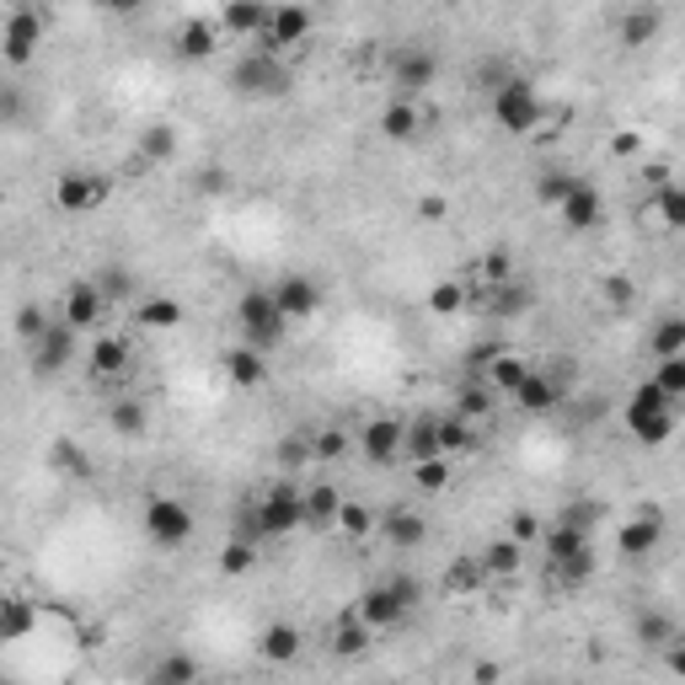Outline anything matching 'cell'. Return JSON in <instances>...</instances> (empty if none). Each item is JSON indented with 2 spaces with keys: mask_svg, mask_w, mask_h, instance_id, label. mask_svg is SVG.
I'll use <instances>...</instances> for the list:
<instances>
[{
  "mask_svg": "<svg viewBox=\"0 0 685 685\" xmlns=\"http://www.w3.org/2000/svg\"><path fill=\"white\" fill-rule=\"evenodd\" d=\"M386 76H391V91L397 97H423L429 86L440 81V59H434V48H423V43H397L391 54H386Z\"/></svg>",
  "mask_w": 685,
  "mask_h": 685,
  "instance_id": "obj_5",
  "label": "cell"
},
{
  "mask_svg": "<svg viewBox=\"0 0 685 685\" xmlns=\"http://www.w3.org/2000/svg\"><path fill=\"white\" fill-rule=\"evenodd\" d=\"M557 220H563L567 231H578V236H584V231H600V220H605L600 188H595V183H578V188L557 203Z\"/></svg>",
  "mask_w": 685,
  "mask_h": 685,
  "instance_id": "obj_19",
  "label": "cell"
},
{
  "mask_svg": "<svg viewBox=\"0 0 685 685\" xmlns=\"http://www.w3.org/2000/svg\"><path fill=\"white\" fill-rule=\"evenodd\" d=\"M524 375H530V364H524V360H515V354H493V360H487V375H483V380L493 386V391H509V397H515Z\"/></svg>",
  "mask_w": 685,
  "mask_h": 685,
  "instance_id": "obj_37",
  "label": "cell"
},
{
  "mask_svg": "<svg viewBox=\"0 0 685 685\" xmlns=\"http://www.w3.org/2000/svg\"><path fill=\"white\" fill-rule=\"evenodd\" d=\"M129 338H119V332H102V338H91L86 343V369L97 375V380H123L129 375Z\"/></svg>",
  "mask_w": 685,
  "mask_h": 685,
  "instance_id": "obj_18",
  "label": "cell"
},
{
  "mask_svg": "<svg viewBox=\"0 0 685 685\" xmlns=\"http://www.w3.org/2000/svg\"><path fill=\"white\" fill-rule=\"evenodd\" d=\"M627 434L638 444H664L675 434V397H670L659 380H643V386L627 397Z\"/></svg>",
  "mask_w": 685,
  "mask_h": 685,
  "instance_id": "obj_3",
  "label": "cell"
},
{
  "mask_svg": "<svg viewBox=\"0 0 685 685\" xmlns=\"http://www.w3.org/2000/svg\"><path fill=\"white\" fill-rule=\"evenodd\" d=\"M578 183H584L578 172H567V166H546V172L535 177V199L546 203V209H557V203H563L567 194L578 188Z\"/></svg>",
  "mask_w": 685,
  "mask_h": 685,
  "instance_id": "obj_36",
  "label": "cell"
},
{
  "mask_svg": "<svg viewBox=\"0 0 685 685\" xmlns=\"http://www.w3.org/2000/svg\"><path fill=\"white\" fill-rule=\"evenodd\" d=\"M33 627H38V610H33V605L5 600V610H0V643H22Z\"/></svg>",
  "mask_w": 685,
  "mask_h": 685,
  "instance_id": "obj_38",
  "label": "cell"
},
{
  "mask_svg": "<svg viewBox=\"0 0 685 685\" xmlns=\"http://www.w3.org/2000/svg\"><path fill=\"white\" fill-rule=\"evenodd\" d=\"M483 584H487L483 557H455V563L444 567V595H477Z\"/></svg>",
  "mask_w": 685,
  "mask_h": 685,
  "instance_id": "obj_32",
  "label": "cell"
},
{
  "mask_svg": "<svg viewBox=\"0 0 685 685\" xmlns=\"http://www.w3.org/2000/svg\"><path fill=\"white\" fill-rule=\"evenodd\" d=\"M541 530H546V524L535 520L530 509H515V515H509V535H515V541H524V546H530V541H541Z\"/></svg>",
  "mask_w": 685,
  "mask_h": 685,
  "instance_id": "obj_54",
  "label": "cell"
},
{
  "mask_svg": "<svg viewBox=\"0 0 685 685\" xmlns=\"http://www.w3.org/2000/svg\"><path fill=\"white\" fill-rule=\"evenodd\" d=\"M375 530L386 535V546H397V552H418L423 541H429V515H418V509H386Z\"/></svg>",
  "mask_w": 685,
  "mask_h": 685,
  "instance_id": "obj_21",
  "label": "cell"
},
{
  "mask_svg": "<svg viewBox=\"0 0 685 685\" xmlns=\"http://www.w3.org/2000/svg\"><path fill=\"white\" fill-rule=\"evenodd\" d=\"M252 509H257V524H263V535H268V541H279V535H295V530L306 524V487L284 477V483L263 487V498H257Z\"/></svg>",
  "mask_w": 685,
  "mask_h": 685,
  "instance_id": "obj_6",
  "label": "cell"
},
{
  "mask_svg": "<svg viewBox=\"0 0 685 685\" xmlns=\"http://www.w3.org/2000/svg\"><path fill=\"white\" fill-rule=\"evenodd\" d=\"M97 5H102V11H113V16H129V11H140L145 0H97Z\"/></svg>",
  "mask_w": 685,
  "mask_h": 685,
  "instance_id": "obj_62",
  "label": "cell"
},
{
  "mask_svg": "<svg viewBox=\"0 0 685 685\" xmlns=\"http://www.w3.org/2000/svg\"><path fill=\"white\" fill-rule=\"evenodd\" d=\"M54 466H65V472H86V455L76 444H54Z\"/></svg>",
  "mask_w": 685,
  "mask_h": 685,
  "instance_id": "obj_60",
  "label": "cell"
},
{
  "mask_svg": "<svg viewBox=\"0 0 685 685\" xmlns=\"http://www.w3.org/2000/svg\"><path fill=\"white\" fill-rule=\"evenodd\" d=\"M306 38H311V11L300 0H274V22L257 38V48L263 54H289V48H300Z\"/></svg>",
  "mask_w": 685,
  "mask_h": 685,
  "instance_id": "obj_9",
  "label": "cell"
},
{
  "mask_svg": "<svg viewBox=\"0 0 685 685\" xmlns=\"http://www.w3.org/2000/svg\"><path fill=\"white\" fill-rule=\"evenodd\" d=\"M268 22H274V0H225L220 5V27H225V38H263L268 33Z\"/></svg>",
  "mask_w": 685,
  "mask_h": 685,
  "instance_id": "obj_15",
  "label": "cell"
},
{
  "mask_svg": "<svg viewBox=\"0 0 685 685\" xmlns=\"http://www.w3.org/2000/svg\"><path fill=\"white\" fill-rule=\"evenodd\" d=\"M648 354H653V360H675V354H685V317L653 322V332H648Z\"/></svg>",
  "mask_w": 685,
  "mask_h": 685,
  "instance_id": "obj_34",
  "label": "cell"
},
{
  "mask_svg": "<svg viewBox=\"0 0 685 685\" xmlns=\"http://www.w3.org/2000/svg\"><path fill=\"white\" fill-rule=\"evenodd\" d=\"M659 541H664V509H638L632 520L616 530V552L627 557V563H643V557H653L659 552Z\"/></svg>",
  "mask_w": 685,
  "mask_h": 685,
  "instance_id": "obj_11",
  "label": "cell"
},
{
  "mask_svg": "<svg viewBox=\"0 0 685 685\" xmlns=\"http://www.w3.org/2000/svg\"><path fill=\"white\" fill-rule=\"evenodd\" d=\"M134 322L145 327V332H177V327H183V300H172V295H145V300L134 306Z\"/></svg>",
  "mask_w": 685,
  "mask_h": 685,
  "instance_id": "obj_27",
  "label": "cell"
},
{
  "mask_svg": "<svg viewBox=\"0 0 685 685\" xmlns=\"http://www.w3.org/2000/svg\"><path fill=\"white\" fill-rule=\"evenodd\" d=\"M455 412H461V418H472V423H487V412H493V386H487V380H472V386H461V397H455Z\"/></svg>",
  "mask_w": 685,
  "mask_h": 685,
  "instance_id": "obj_43",
  "label": "cell"
},
{
  "mask_svg": "<svg viewBox=\"0 0 685 685\" xmlns=\"http://www.w3.org/2000/svg\"><path fill=\"white\" fill-rule=\"evenodd\" d=\"M113 194V183L102 172H86V166H70L54 177V209L59 214H97L102 203Z\"/></svg>",
  "mask_w": 685,
  "mask_h": 685,
  "instance_id": "obj_7",
  "label": "cell"
},
{
  "mask_svg": "<svg viewBox=\"0 0 685 685\" xmlns=\"http://www.w3.org/2000/svg\"><path fill=\"white\" fill-rule=\"evenodd\" d=\"M43 327H48V317H43V306H22V311H16V338H22V343H33V338H38Z\"/></svg>",
  "mask_w": 685,
  "mask_h": 685,
  "instance_id": "obj_55",
  "label": "cell"
},
{
  "mask_svg": "<svg viewBox=\"0 0 685 685\" xmlns=\"http://www.w3.org/2000/svg\"><path fill=\"white\" fill-rule=\"evenodd\" d=\"M477 274H483V284H509V279H515V257H509L504 246H493V252L483 257V268H477Z\"/></svg>",
  "mask_w": 685,
  "mask_h": 685,
  "instance_id": "obj_51",
  "label": "cell"
},
{
  "mask_svg": "<svg viewBox=\"0 0 685 685\" xmlns=\"http://www.w3.org/2000/svg\"><path fill=\"white\" fill-rule=\"evenodd\" d=\"M311 444H317V461H343L349 455V434L343 429H322Z\"/></svg>",
  "mask_w": 685,
  "mask_h": 685,
  "instance_id": "obj_53",
  "label": "cell"
},
{
  "mask_svg": "<svg viewBox=\"0 0 685 685\" xmlns=\"http://www.w3.org/2000/svg\"><path fill=\"white\" fill-rule=\"evenodd\" d=\"M412 487H423V493H444V487H450V455L412 461Z\"/></svg>",
  "mask_w": 685,
  "mask_h": 685,
  "instance_id": "obj_45",
  "label": "cell"
},
{
  "mask_svg": "<svg viewBox=\"0 0 685 685\" xmlns=\"http://www.w3.org/2000/svg\"><path fill=\"white\" fill-rule=\"evenodd\" d=\"M360 450L369 466H391L407 450V423H397V418H369L360 429Z\"/></svg>",
  "mask_w": 685,
  "mask_h": 685,
  "instance_id": "obj_14",
  "label": "cell"
},
{
  "mask_svg": "<svg viewBox=\"0 0 685 685\" xmlns=\"http://www.w3.org/2000/svg\"><path fill=\"white\" fill-rule=\"evenodd\" d=\"M369 621H364L360 610H349V616H338V627H332V653L338 659H360L364 648H369Z\"/></svg>",
  "mask_w": 685,
  "mask_h": 685,
  "instance_id": "obj_29",
  "label": "cell"
},
{
  "mask_svg": "<svg viewBox=\"0 0 685 685\" xmlns=\"http://www.w3.org/2000/svg\"><path fill=\"white\" fill-rule=\"evenodd\" d=\"M638 172H643V183L653 188V194H659V188H670V166H664V162H648V166H638Z\"/></svg>",
  "mask_w": 685,
  "mask_h": 685,
  "instance_id": "obj_61",
  "label": "cell"
},
{
  "mask_svg": "<svg viewBox=\"0 0 685 685\" xmlns=\"http://www.w3.org/2000/svg\"><path fill=\"white\" fill-rule=\"evenodd\" d=\"M311 455H317V444L300 440V434H289V440L279 444V472H300V466H306Z\"/></svg>",
  "mask_w": 685,
  "mask_h": 685,
  "instance_id": "obj_52",
  "label": "cell"
},
{
  "mask_svg": "<svg viewBox=\"0 0 685 685\" xmlns=\"http://www.w3.org/2000/svg\"><path fill=\"white\" fill-rule=\"evenodd\" d=\"M600 300H605V306H616V311H627V306L638 300V284L627 279V274H605V279H600Z\"/></svg>",
  "mask_w": 685,
  "mask_h": 685,
  "instance_id": "obj_49",
  "label": "cell"
},
{
  "mask_svg": "<svg viewBox=\"0 0 685 685\" xmlns=\"http://www.w3.org/2000/svg\"><path fill=\"white\" fill-rule=\"evenodd\" d=\"M375 520H380V515L364 509V504H354V498H343V509H338V530H343V535H369Z\"/></svg>",
  "mask_w": 685,
  "mask_h": 685,
  "instance_id": "obj_47",
  "label": "cell"
},
{
  "mask_svg": "<svg viewBox=\"0 0 685 685\" xmlns=\"http://www.w3.org/2000/svg\"><path fill=\"white\" fill-rule=\"evenodd\" d=\"M231 91L246 97V102H274L289 91V65H284V54H263V48H252L242 65L231 70Z\"/></svg>",
  "mask_w": 685,
  "mask_h": 685,
  "instance_id": "obj_4",
  "label": "cell"
},
{
  "mask_svg": "<svg viewBox=\"0 0 685 685\" xmlns=\"http://www.w3.org/2000/svg\"><path fill=\"white\" fill-rule=\"evenodd\" d=\"M386 584H391V589L402 595V605H407V610H412V605L423 600V578H412V573H386Z\"/></svg>",
  "mask_w": 685,
  "mask_h": 685,
  "instance_id": "obj_56",
  "label": "cell"
},
{
  "mask_svg": "<svg viewBox=\"0 0 685 685\" xmlns=\"http://www.w3.org/2000/svg\"><path fill=\"white\" fill-rule=\"evenodd\" d=\"M524 563V541H515V535H498L493 546H483V567L487 578H515Z\"/></svg>",
  "mask_w": 685,
  "mask_h": 685,
  "instance_id": "obj_30",
  "label": "cell"
},
{
  "mask_svg": "<svg viewBox=\"0 0 685 685\" xmlns=\"http://www.w3.org/2000/svg\"><path fill=\"white\" fill-rule=\"evenodd\" d=\"M177 156V129L172 123H151L145 134H140V162L145 166H162Z\"/></svg>",
  "mask_w": 685,
  "mask_h": 685,
  "instance_id": "obj_35",
  "label": "cell"
},
{
  "mask_svg": "<svg viewBox=\"0 0 685 685\" xmlns=\"http://www.w3.org/2000/svg\"><path fill=\"white\" fill-rule=\"evenodd\" d=\"M632 632H638V643H648V648H670L681 632H675V621L664 616V610H643L638 621H632Z\"/></svg>",
  "mask_w": 685,
  "mask_h": 685,
  "instance_id": "obj_41",
  "label": "cell"
},
{
  "mask_svg": "<svg viewBox=\"0 0 685 685\" xmlns=\"http://www.w3.org/2000/svg\"><path fill=\"white\" fill-rule=\"evenodd\" d=\"M659 33H664V11H659V5H632V11L621 16V27H616V43L638 54V48H648Z\"/></svg>",
  "mask_w": 685,
  "mask_h": 685,
  "instance_id": "obj_25",
  "label": "cell"
},
{
  "mask_svg": "<svg viewBox=\"0 0 685 685\" xmlns=\"http://www.w3.org/2000/svg\"><path fill=\"white\" fill-rule=\"evenodd\" d=\"M610 156H621V162H632V156H643V134H638V129H621V134L610 140Z\"/></svg>",
  "mask_w": 685,
  "mask_h": 685,
  "instance_id": "obj_57",
  "label": "cell"
},
{
  "mask_svg": "<svg viewBox=\"0 0 685 685\" xmlns=\"http://www.w3.org/2000/svg\"><path fill=\"white\" fill-rule=\"evenodd\" d=\"M648 209L659 214V225H664V231H685V188H681V183L659 188V194L648 199Z\"/></svg>",
  "mask_w": 685,
  "mask_h": 685,
  "instance_id": "obj_39",
  "label": "cell"
},
{
  "mask_svg": "<svg viewBox=\"0 0 685 685\" xmlns=\"http://www.w3.org/2000/svg\"><path fill=\"white\" fill-rule=\"evenodd\" d=\"M444 214H450V199H444V194H423V199H418V220L440 225Z\"/></svg>",
  "mask_w": 685,
  "mask_h": 685,
  "instance_id": "obj_59",
  "label": "cell"
},
{
  "mask_svg": "<svg viewBox=\"0 0 685 685\" xmlns=\"http://www.w3.org/2000/svg\"><path fill=\"white\" fill-rule=\"evenodd\" d=\"M113 429L129 434V440H140V434L151 429V412H145V402H119V407H113Z\"/></svg>",
  "mask_w": 685,
  "mask_h": 685,
  "instance_id": "obj_48",
  "label": "cell"
},
{
  "mask_svg": "<svg viewBox=\"0 0 685 685\" xmlns=\"http://www.w3.org/2000/svg\"><path fill=\"white\" fill-rule=\"evenodd\" d=\"M257 653H263L268 664H295V659H300V627H295V621H274V627H263Z\"/></svg>",
  "mask_w": 685,
  "mask_h": 685,
  "instance_id": "obj_28",
  "label": "cell"
},
{
  "mask_svg": "<svg viewBox=\"0 0 685 685\" xmlns=\"http://www.w3.org/2000/svg\"><path fill=\"white\" fill-rule=\"evenodd\" d=\"M429 311L434 317H461L466 311V279H440L429 289Z\"/></svg>",
  "mask_w": 685,
  "mask_h": 685,
  "instance_id": "obj_42",
  "label": "cell"
},
{
  "mask_svg": "<svg viewBox=\"0 0 685 685\" xmlns=\"http://www.w3.org/2000/svg\"><path fill=\"white\" fill-rule=\"evenodd\" d=\"M220 38H225L220 16H188V22L177 27V54H183L188 65H203V59H214Z\"/></svg>",
  "mask_w": 685,
  "mask_h": 685,
  "instance_id": "obj_20",
  "label": "cell"
},
{
  "mask_svg": "<svg viewBox=\"0 0 685 685\" xmlns=\"http://www.w3.org/2000/svg\"><path fill=\"white\" fill-rule=\"evenodd\" d=\"M541 546H546V567H552V573L595 552V541H589V524L567 520V515H557V520L541 530Z\"/></svg>",
  "mask_w": 685,
  "mask_h": 685,
  "instance_id": "obj_10",
  "label": "cell"
},
{
  "mask_svg": "<svg viewBox=\"0 0 685 685\" xmlns=\"http://www.w3.org/2000/svg\"><path fill=\"white\" fill-rule=\"evenodd\" d=\"M354 610H360V616L369 621V627H375V632H391V627H402L407 616H412V610L402 605V595H397V589H391L386 578H380V584H369Z\"/></svg>",
  "mask_w": 685,
  "mask_h": 685,
  "instance_id": "obj_16",
  "label": "cell"
},
{
  "mask_svg": "<svg viewBox=\"0 0 685 685\" xmlns=\"http://www.w3.org/2000/svg\"><path fill=\"white\" fill-rule=\"evenodd\" d=\"M252 567H257V541H252V535H231L225 552H220V573H225V578H242Z\"/></svg>",
  "mask_w": 685,
  "mask_h": 685,
  "instance_id": "obj_40",
  "label": "cell"
},
{
  "mask_svg": "<svg viewBox=\"0 0 685 685\" xmlns=\"http://www.w3.org/2000/svg\"><path fill=\"white\" fill-rule=\"evenodd\" d=\"M653 380H659V386H664V391L681 402V397H685V354H675V360H659Z\"/></svg>",
  "mask_w": 685,
  "mask_h": 685,
  "instance_id": "obj_50",
  "label": "cell"
},
{
  "mask_svg": "<svg viewBox=\"0 0 685 685\" xmlns=\"http://www.w3.org/2000/svg\"><path fill=\"white\" fill-rule=\"evenodd\" d=\"M145 535L166 546V552H177V546H188L194 541V509L183 504V498H151L145 504Z\"/></svg>",
  "mask_w": 685,
  "mask_h": 685,
  "instance_id": "obj_8",
  "label": "cell"
},
{
  "mask_svg": "<svg viewBox=\"0 0 685 685\" xmlns=\"http://www.w3.org/2000/svg\"><path fill=\"white\" fill-rule=\"evenodd\" d=\"M418 129H423V108H418L412 97H391V102L380 108V134H386V140L407 145V140H418Z\"/></svg>",
  "mask_w": 685,
  "mask_h": 685,
  "instance_id": "obj_26",
  "label": "cell"
},
{
  "mask_svg": "<svg viewBox=\"0 0 685 685\" xmlns=\"http://www.w3.org/2000/svg\"><path fill=\"white\" fill-rule=\"evenodd\" d=\"M43 33H48V22H43L38 11H27V5H16L11 16H5V65H33L43 48Z\"/></svg>",
  "mask_w": 685,
  "mask_h": 685,
  "instance_id": "obj_12",
  "label": "cell"
},
{
  "mask_svg": "<svg viewBox=\"0 0 685 685\" xmlns=\"http://www.w3.org/2000/svg\"><path fill=\"white\" fill-rule=\"evenodd\" d=\"M407 461H434L444 455V440H440V418H412L407 423Z\"/></svg>",
  "mask_w": 685,
  "mask_h": 685,
  "instance_id": "obj_31",
  "label": "cell"
},
{
  "mask_svg": "<svg viewBox=\"0 0 685 685\" xmlns=\"http://www.w3.org/2000/svg\"><path fill=\"white\" fill-rule=\"evenodd\" d=\"M670 670H675V675H685V638H675V643H670Z\"/></svg>",
  "mask_w": 685,
  "mask_h": 685,
  "instance_id": "obj_63",
  "label": "cell"
},
{
  "mask_svg": "<svg viewBox=\"0 0 685 685\" xmlns=\"http://www.w3.org/2000/svg\"><path fill=\"white\" fill-rule=\"evenodd\" d=\"M327 5H343V0H327Z\"/></svg>",
  "mask_w": 685,
  "mask_h": 685,
  "instance_id": "obj_64",
  "label": "cell"
},
{
  "mask_svg": "<svg viewBox=\"0 0 685 685\" xmlns=\"http://www.w3.org/2000/svg\"><path fill=\"white\" fill-rule=\"evenodd\" d=\"M440 440H444V455H450V450H472V444H477V423H472V418H461V412H444V418H440Z\"/></svg>",
  "mask_w": 685,
  "mask_h": 685,
  "instance_id": "obj_44",
  "label": "cell"
},
{
  "mask_svg": "<svg viewBox=\"0 0 685 685\" xmlns=\"http://www.w3.org/2000/svg\"><path fill=\"white\" fill-rule=\"evenodd\" d=\"M97 284H102V295H108V300H123V295L134 289V279H129L123 268H108V274H97Z\"/></svg>",
  "mask_w": 685,
  "mask_h": 685,
  "instance_id": "obj_58",
  "label": "cell"
},
{
  "mask_svg": "<svg viewBox=\"0 0 685 685\" xmlns=\"http://www.w3.org/2000/svg\"><path fill=\"white\" fill-rule=\"evenodd\" d=\"M76 338H81V332L65 322V317L48 322L38 338H33V369H38V375H59V369L70 364V354H76Z\"/></svg>",
  "mask_w": 685,
  "mask_h": 685,
  "instance_id": "obj_13",
  "label": "cell"
},
{
  "mask_svg": "<svg viewBox=\"0 0 685 685\" xmlns=\"http://www.w3.org/2000/svg\"><path fill=\"white\" fill-rule=\"evenodd\" d=\"M236 322H242V343L263 349V354L284 349V338H289V327H295L284 317V306H279L274 289H246L242 300H236Z\"/></svg>",
  "mask_w": 685,
  "mask_h": 685,
  "instance_id": "obj_1",
  "label": "cell"
},
{
  "mask_svg": "<svg viewBox=\"0 0 685 685\" xmlns=\"http://www.w3.org/2000/svg\"><path fill=\"white\" fill-rule=\"evenodd\" d=\"M151 681H172V685H194L199 681V664L188 659V653H166L162 664L151 670Z\"/></svg>",
  "mask_w": 685,
  "mask_h": 685,
  "instance_id": "obj_46",
  "label": "cell"
},
{
  "mask_svg": "<svg viewBox=\"0 0 685 685\" xmlns=\"http://www.w3.org/2000/svg\"><path fill=\"white\" fill-rule=\"evenodd\" d=\"M225 380H231L236 391H257V386H268V354L252 349V343L231 349V354H225Z\"/></svg>",
  "mask_w": 685,
  "mask_h": 685,
  "instance_id": "obj_24",
  "label": "cell"
},
{
  "mask_svg": "<svg viewBox=\"0 0 685 685\" xmlns=\"http://www.w3.org/2000/svg\"><path fill=\"white\" fill-rule=\"evenodd\" d=\"M493 119H498V129L504 134H535L541 123L552 119V108L541 102V91H535V81H524V76H509V81L493 91Z\"/></svg>",
  "mask_w": 685,
  "mask_h": 685,
  "instance_id": "obj_2",
  "label": "cell"
},
{
  "mask_svg": "<svg viewBox=\"0 0 685 685\" xmlns=\"http://www.w3.org/2000/svg\"><path fill=\"white\" fill-rule=\"evenodd\" d=\"M563 391H567V386L557 380V375H535V369H530V375L520 380V391H515V407L530 412V418H541V412H557Z\"/></svg>",
  "mask_w": 685,
  "mask_h": 685,
  "instance_id": "obj_23",
  "label": "cell"
},
{
  "mask_svg": "<svg viewBox=\"0 0 685 685\" xmlns=\"http://www.w3.org/2000/svg\"><path fill=\"white\" fill-rule=\"evenodd\" d=\"M102 311H108V295H102L97 279H81L65 289V322L76 327V332H91V327L102 322Z\"/></svg>",
  "mask_w": 685,
  "mask_h": 685,
  "instance_id": "obj_22",
  "label": "cell"
},
{
  "mask_svg": "<svg viewBox=\"0 0 685 685\" xmlns=\"http://www.w3.org/2000/svg\"><path fill=\"white\" fill-rule=\"evenodd\" d=\"M274 295H279L289 322H311V317L322 311V284L311 279V274H284V279L274 284Z\"/></svg>",
  "mask_w": 685,
  "mask_h": 685,
  "instance_id": "obj_17",
  "label": "cell"
},
{
  "mask_svg": "<svg viewBox=\"0 0 685 685\" xmlns=\"http://www.w3.org/2000/svg\"><path fill=\"white\" fill-rule=\"evenodd\" d=\"M338 509H343V493L332 483L306 487V524H338Z\"/></svg>",
  "mask_w": 685,
  "mask_h": 685,
  "instance_id": "obj_33",
  "label": "cell"
}]
</instances>
